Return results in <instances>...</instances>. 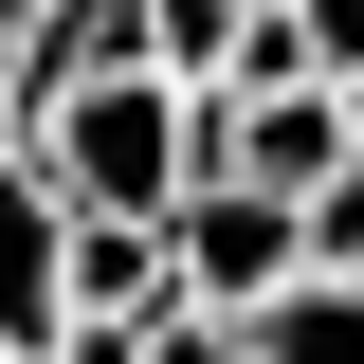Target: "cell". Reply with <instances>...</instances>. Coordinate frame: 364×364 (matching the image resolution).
Returning <instances> with one entry per match:
<instances>
[{
    "label": "cell",
    "mask_w": 364,
    "mask_h": 364,
    "mask_svg": "<svg viewBox=\"0 0 364 364\" xmlns=\"http://www.w3.org/2000/svg\"><path fill=\"white\" fill-rule=\"evenodd\" d=\"M18 146L55 164L73 219H164L182 182H200V91H164V73H91V91H55Z\"/></svg>",
    "instance_id": "cell-1"
},
{
    "label": "cell",
    "mask_w": 364,
    "mask_h": 364,
    "mask_svg": "<svg viewBox=\"0 0 364 364\" xmlns=\"http://www.w3.org/2000/svg\"><path fill=\"white\" fill-rule=\"evenodd\" d=\"M200 182H255V200L310 219L328 182H346V91H328V73H237V91H200Z\"/></svg>",
    "instance_id": "cell-2"
},
{
    "label": "cell",
    "mask_w": 364,
    "mask_h": 364,
    "mask_svg": "<svg viewBox=\"0 0 364 364\" xmlns=\"http://www.w3.org/2000/svg\"><path fill=\"white\" fill-rule=\"evenodd\" d=\"M164 273H182V310H273V291L310 273V237H291V200H255V182H182L164 200Z\"/></svg>",
    "instance_id": "cell-3"
},
{
    "label": "cell",
    "mask_w": 364,
    "mask_h": 364,
    "mask_svg": "<svg viewBox=\"0 0 364 364\" xmlns=\"http://www.w3.org/2000/svg\"><path fill=\"white\" fill-rule=\"evenodd\" d=\"M73 328V200L37 146H0V364H37Z\"/></svg>",
    "instance_id": "cell-4"
},
{
    "label": "cell",
    "mask_w": 364,
    "mask_h": 364,
    "mask_svg": "<svg viewBox=\"0 0 364 364\" xmlns=\"http://www.w3.org/2000/svg\"><path fill=\"white\" fill-rule=\"evenodd\" d=\"M182 273H164V219H73V328H164Z\"/></svg>",
    "instance_id": "cell-5"
},
{
    "label": "cell",
    "mask_w": 364,
    "mask_h": 364,
    "mask_svg": "<svg viewBox=\"0 0 364 364\" xmlns=\"http://www.w3.org/2000/svg\"><path fill=\"white\" fill-rule=\"evenodd\" d=\"M255 328V364H364V273H291L273 310H237Z\"/></svg>",
    "instance_id": "cell-6"
},
{
    "label": "cell",
    "mask_w": 364,
    "mask_h": 364,
    "mask_svg": "<svg viewBox=\"0 0 364 364\" xmlns=\"http://www.w3.org/2000/svg\"><path fill=\"white\" fill-rule=\"evenodd\" d=\"M237 37H255V0H146V73L164 91H237Z\"/></svg>",
    "instance_id": "cell-7"
},
{
    "label": "cell",
    "mask_w": 364,
    "mask_h": 364,
    "mask_svg": "<svg viewBox=\"0 0 364 364\" xmlns=\"http://www.w3.org/2000/svg\"><path fill=\"white\" fill-rule=\"evenodd\" d=\"M273 55L346 91V73H364V0H273Z\"/></svg>",
    "instance_id": "cell-8"
},
{
    "label": "cell",
    "mask_w": 364,
    "mask_h": 364,
    "mask_svg": "<svg viewBox=\"0 0 364 364\" xmlns=\"http://www.w3.org/2000/svg\"><path fill=\"white\" fill-rule=\"evenodd\" d=\"M146 364H255V328H237V310H164V328H146Z\"/></svg>",
    "instance_id": "cell-9"
},
{
    "label": "cell",
    "mask_w": 364,
    "mask_h": 364,
    "mask_svg": "<svg viewBox=\"0 0 364 364\" xmlns=\"http://www.w3.org/2000/svg\"><path fill=\"white\" fill-rule=\"evenodd\" d=\"M291 237H310V273H364V164L328 182V200H310V219H291Z\"/></svg>",
    "instance_id": "cell-10"
},
{
    "label": "cell",
    "mask_w": 364,
    "mask_h": 364,
    "mask_svg": "<svg viewBox=\"0 0 364 364\" xmlns=\"http://www.w3.org/2000/svg\"><path fill=\"white\" fill-rule=\"evenodd\" d=\"M37 364H146V328H55Z\"/></svg>",
    "instance_id": "cell-11"
},
{
    "label": "cell",
    "mask_w": 364,
    "mask_h": 364,
    "mask_svg": "<svg viewBox=\"0 0 364 364\" xmlns=\"http://www.w3.org/2000/svg\"><path fill=\"white\" fill-rule=\"evenodd\" d=\"M346 164H364V73H346Z\"/></svg>",
    "instance_id": "cell-12"
},
{
    "label": "cell",
    "mask_w": 364,
    "mask_h": 364,
    "mask_svg": "<svg viewBox=\"0 0 364 364\" xmlns=\"http://www.w3.org/2000/svg\"><path fill=\"white\" fill-rule=\"evenodd\" d=\"M0 146H18V91H0Z\"/></svg>",
    "instance_id": "cell-13"
},
{
    "label": "cell",
    "mask_w": 364,
    "mask_h": 364,
    "mask_svg": "<svg viewBox=\"0 0 364 364\" xmlns=\"http://www.w3.org/2000/svg\"><path fill=\"white\" fill-rule=\"evenodd\" d=\"M0 18H18V0H0Z\"/></svg>",
    "instance_id": "cell-14"
},
{
    "label": "cell",
    "mask_w": 364,
    "mask_h": 364,
    "mask_svg": "<svg viewBox=\"0 0 364 364\" xmlns=\"http://www.w3.org/2000/svg\"><path fill=\"white\" fill-rule=\"evenodd\" d=\"M255 18H273V0H255Z\"/></svg>",
    "instance_id": "cell-15"
}]
</instances>
